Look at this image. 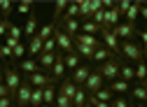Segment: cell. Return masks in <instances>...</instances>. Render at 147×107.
I'll return each instance as SVG.
<instances>
[{
    "instance_id": "24",
    "label": "cell",
    "mask_w": 147,
    "mask_h": 107,
    "mask_svg": "<svg viewBox=\"0 0 147 107\" xmlns=\"http://www.w3.org/2000/svg\"><path fill=\"white\" fill-rule=\"evenodd\" d=\"M80 16L84 21L94 19V12H91V0H80Z\"/></svg>"
},
{
    "instance_id": "13",
    "label": "cell",
    "mask_w": 147,
    "mask_h": 107,
    "mask_svg": "<svg viewBox=\"0 0 147 107\" xmlns=\"http://www.w3.org/2000/svg\"><path fill=\"white\" fill-rule=\"evenodd\" d=\"M63 75H65V61H63L61 53H56V63H54V68H51V79L54 82H61Z\"/></svg>"
},
{
    "instance_id": "46",
    "label": "cell",
    "mask_w": 147,
    "mask_h": 107,
    "mask_svg": "<svg viewBox=\"0 0 147 107\" xmlns=\"http://www.w3.org/2000/svg\"><path fill=\"white\" fill-rule=\"evenodd\" d=\"M9 21H0V37H3V35H5V37H7V35H9Z\"/></svg>"
},
{
    "instance_id": "6",
    "label": "cell",
    "mask_w": 147,
    "mask_h": 107,
    "mask_svg": "<svg viewBox=\"0 0 147 107\" xmlns=\"http://www.w3.org/2000/svg\"><path fill=\"white\" fill-rule=\"evenodd\" d=\"M30 98H33V86L28 82H24L19 86V91H16V96H14V105L16 107H28L30 105Z\"/></svg>"
},
{
    "instance_id": "30",
    "label": "cell",
    "mask_w": 147,
    "mask_h": 107,
    "mask_svg": "<svg viewBox=\"0 0 147 107\" xmlns=\"http://www.w3.org/2000/svg\"><path fill=\"white\" fill-rule=\"evenodd\" d=\"M30 107H45V96H42V88H35V86H33V98H30Z\"/></svg>"
},
{
    "instance_id": "42",
    "label": "cell",
    "mask_w": 147,
    "mask_h": 107,
    "mask_svg": "<svg viewBox=\"0 0 147 107\" xmlns=\"http://www.w3.org/2000/svg\"><path fill=\"white\" fill-rule=\"evenodd\" d=\"M9 35H12V37H16V40H21L24 28H21V26H16V23H12V26H9Z\"/></svg>"
},
{
    "instance_id": "43",
    "label": "cell",
    "mask_w": 147,
    "mask_h": 107,
    "mask_svg": "<svg viewBox=\"0 0 147 107\" xmlns=\"http://www.w3.org/2000/svg\"><path fill=\"white\" fill-rule=\"evenodd\" d=\"M110 105H112V107H131V102H128L124 96H119V98H115L112 102H110Z\"/></svg>"
},
{
    "instance_id": "9",
    "label": "cell",
    "mask_w": 147,
    "mask_h": 107,
    "mask_svg": "<svg viewBox=\"0 0 147 107\" xmlns=\"http://www.w3.org/2000/svg\"><path fill=\"white\" fill-rule=\"evenodd\" d=\"M28 84L30 86H35V88H45V86H49V84H56L47 72H35V75H30L28 77Z\"/></svg>"
},
{
    "instance_id": "55",
    "label": "cell",
    "mask_w": 147,
    "mask_h": 107,
    "mask_svg": "<svg viewBox=\"0 0 147 107\" xmlns=\"http://www.w3.org/2000/svg\"><path fill=\"white\" fill-rule=\"evenodd\" d=\"M84 107H96V105H91V102H86V105H84Z\"/></svg>"
},
{
    "instance_id": "41",
    "label": "cell",
    "mask_w": 147,
    "mask_h": 107,
    "mask_svg": "<svg viewBox=\"0 0 147 107\" xmlns=\"http://www.w3.org/2000/svg\"><path fill=\"white\" fill-rule=\"evenodd\" d=\"M0 58H14V49H9L7 44H0Z\"/></svg>"
},
{
    "instance_id": "34",
    "label": "cell",
    "mask_w": 147,
    "mask_h": 107,
    "mask_svg": "<svg viewBox=\"0 0 147 107\" xmlns=\"http://www.w3.org/2000/svg\"><path fill=\"white\" fill-rule=\"evenodd\" d=\"M136 79H138L140 84L147 79V63H145V61H140V63L136 65Z\"/></svg>"
},
{
    "instance_id": "56",
    "label": "cell",
    "mask_w": 147,
    "mask_h": 107,
    "mask_svg": "<svg viewBox=\"0 0 147 107\" xmlns=\"http://www.w3.org/2000/svg\"><path fill=\"white\" fill-rule=\"evenodd\" d=\"M0 70H5V68H3V58H0Z\"/></svg>"
},
{
    "instance_id": "3",
    "label": "cell",
    "mask_w": 147,
    "mask_h": 107,
    "mask_svg": "<svg viewBox=\"0 0 147 107\" xmlns=\"http://www.w3.org/2000/svg\"><path fill=\"white\" fill-rule=\"evenodd\" d=\"M16 65H9V68H5L3 72H5V84H7V88H9V93H12V98L16 96V91H19V86L24 84L21 82V77H19V72L14 70Z\"/></svg>"
},
{
    "instance_id": "26",
    "label": "cell",
    "mask_w": 147,
    "mask_h": 107,
    "mask_svg": "<svg viewBox=\"0 0 147 107\" xmlns=\"http://www.w3.org/2000/svg\"><path fill=\"white\" fill-rule=\"evenodd\" d=\"M140 7H142V3H133V5H131V9L124 14V16H126V23H133V26H136V19L140 16Z\"/></svg>"
},
{
    "instance_id": "33",
    "label": "cell",
    "mask_w": 147,
    "mask_h": 107,
    "mask_svg": "<svg viewBox=\"0 0 147 107\" xmlns=\"http://www.w3.org/2000/svg\"><path fill=\"white\" fill-rule=\"evenodd\" d=\"M77 16H80V3H68V9H65L63 19H77Z\"/></svg>"
},
{
    "instance_id": "7",
    "label": "cell",
    "mask_w": 147,
    "mask_h": 107,
    "mask_svg": "<svg viewBox=\"0 0 147 107\" xmlns=\"http://www.w3.org/2000/svg\"><path fill=\"white\" fill-rule=\"evenodd\" d=\"M103 88V75L98 72V68H94V72H91V77L86 79V84H84V91L89 93V96H94V93H98Z\"/></svg>"
},
{
    "instance_id": "20",
    "label": "cell",
    "mask_w": 147,
    "mask_h": 107,
    "mask_svg": "<svg viewBox=\"0 0 147 107\" xmlns=\"http://www.w3.org/2000/svg\"><path fill=\"white\" fill-rule=\"evenodd\" d=\"M42 49H45V42L38 37V35H35V37H30V42H28V53H30V56H40Z\"/></svg>"
},
{
    "instance_id": "27",
    "label": "cell",
    "mask_w": 147,
    "mask_h": 107,
    "mask_svg": "<svg viewBox=\"0 0 147 107\" xmlns=\"http://www.w3.org/2000/svg\"><path fill=\"white\" fill-rule=\"evenodd\" d=\"M112 58V51H110L107 47H100V49H96V53H94V63H105V61H110Z\"/></svg>"
},
{
    "instance_id": "17",
    "label": "cell",
    "mask_w": 147,
    "mask_h": 107,
    "mask_svg": "<svg viewBox=\"0 0 147 107\" xmlns=\"http://www.w3.org/2000/svg\"><path fill=\"white\" fill-rule=\"evenodd\" d=\"M77 84L75 82H72V79H63V84H61V88H59V93H63V96H68L70 100L72 98H75V93H77Z\"/></svg>"
},
{
    "instance_id": "14",
    "label": "cell",
    "mask_w": 147,
    "mask_h": 107,
    "mask_svg": "<svg viewBox=\"0 0 147 107\" xmlns=\"http://www.w3.org/2000/svg\"><path fill=\"white\" fill-rule=\"evenodd\" d=\"M40 70L42 72H51L54 63H56V53H40Z\"/></svg>"
},
{
    "instance_id": "52",
    "label": "cell",
    "mask_w": 147,
    "mask_h": 107,
    "mask_svg": "<svg viewBox=\"0 0 147 107\" xmlns=\"http://www.w3.org/2000/svg\"><path fill=\"white\" fill-rule=\"evenodd\" d=\"M140 35H142V42H145V44H142V47H147V28H145V30H142V33H140Z\"/></svg>"
},
{
    "instance_id": "39",
    "label": "cell",
    "mask_w": 147,
    "mask_h": 107,
    "mask_svg": "<svg viewBox=\"0 0 147 107\" xmlns=\"http://www.w3.org/2000/svg\"><path fill=\"white\" fill-rule=\"evenodd\" d=\"M42 53H56V40H54V37H49V40L45 42V49H42Z\"/></svg>"
},
{
    "instance_id": "58",
    "label": "cell",
    "mask_w": 147,
    "mask_h": 107,
    "mask_svg": "<svg viewBox=\"0 0 147 107\" xmlns=\"http://www.w3.org/2000/svg\"><path fill=\"white\" fill-rule=\"evenodd\" d=\"M142 86H145V88H147V79H145V82H142Z\"/></svg>"
},
{
    "instance_id": "16",
    "label": "cell",
    "mask_w": 147,
    "mask_h": 107,
    "mask_svg": "<svg viewBox=\"0 0 147 107\" xmlns=\"http://www.w3.org/2000/svg\"><path fill=\"white\" fill-rule=\"evenodd\" d=\"M38 16H35V14H30L28 16V21H26V26H24V35H28V40L30 37H35V35H38Z\"/></svg>"
},
{
    "instance_id": "36",
    "label": "cell",
    "mask_w": 147,
    "mask_h": 107,
    "mask_svg": "<svg viewBox=\"0 0 147 107\" xmlns=\"http://www.w3.org/2000/svg\"><path fill=\"white\" fill-rule=\"evenodd\" d=\"M14 5L9 3V0H0V14H3V21H7V16L12 14Z\"/></svg>"
},
{
    "instance_id": "45",
    "label": "cell",
    "mask_w": 147,
    "mask_h": 107,
    "mask_svg": "<svg viewBox=\"0 0 147 107\" xmlns=\"http://www.w3.org/2000/svg\"><path fill=\"white\" fill-rule=\"evenodd\" d=\"M131 5H133V3H128V0H121V3H117V9H119L121 14H126L128 9H131Z\"/></svg>"
},
{
    "instance_id": "48",
    "label": "cell",
    "mask_w": 147,
    "mask_h": 107,
    "mask_svg": "<svg viewBox=\"0 0 147 107\" xmlns=\"http://www.w3.org/2000/svg\"><path fill=\"white\" fill-rule=\"evenodd\" d=\"M0 98H12V93H9L7 84H0Z\"/></svg>"
},
{
    "instance_id": "15",
    "label": "cell",
    "mask_w": 147,
    "mask_h": 107,
    "mask_svg": "<svg viewBox=\"0 0 147 107\" xmlns=\"http://www.w3.org/2000/svg\"><path fill=\"white\" fill-rule=\"evenodd\" d=\"M16 68H21V70H24V72H26L28 77H30V75H35V72H42V70H40V63H38V61H33V58H26V61H21Z\"/></svg>"
},
{
    "instance_id": "1",
    "label": "cell",
    "mask_w": 147,
    "mask_h": 107,
    "mask_svg": "<svg viewBox=\"0 0 147 107\" xmlns=\"http://www.w3.org/2000/svg\"><path fill=\"white\" fill-rule=\"evenodd\" d=\"M112 33L117 35V40H121V42H136V35H138V28L133 26V23H119V26H115L112 28Z\"/></svg>"
},
{
    "instance_id": "31",
    "label": "cell",
    "mask_w": 147,
    "mask_h": 107,
    "mask_svg": "<svg viewBox=\"0 0 147 107\" xmlns=\"http://www.w3.org/2000/svg\"><path fill=\"white\" fill-rule=\"evenodd\" d=\"M112 96H115V93L110 91L107 86H103V88H100L98 93H94V98H96V100H100V102H112V100H115Z\"/></svg>"
},
{
    "instance_id": "11",
    "label": "cell",
    "mask_w": 147,
    "mask_h": 107,
    "mask_svg": "<svg viewBox=\"0 0 147 107\" xmlns=\"http://www.w3.org/2000/svg\"><path fill=\"white\" fill-rule=\"evenodd\" d=\"M72 42H75V44H86V47H91V49H100V47H103L98 37H94V35H86V33H77V37L72 40Z\"/></svg>"
},
{
    "instance_id": "59",
    "label": "cell",
    "mask_w": 147,
    "mask_h": 107,
    "mask_svg": "<svg viewBox=\"0 0 147 107\" xmlns=\"http://www.w3.org/2000/svg\"><path fill=\"white\" fill-rule=\"evenodd\" d=\"M131 107H136V105H131Z\"/></svg>"
},
{
    "instance_id": "12",
    "label": "cell",
    "mask_w": 147,
    "mask_h": 107,
    "mask_svg": "<svg viewBox=\"0 0 147 107\" xmlns=\"http://www.w3.org/2000/svg\"><path fill=\"white\" fill-rule=\"evenodd\" d=\"M59 26H61V28L70 35L72 40L77 37V33H80V28H82V23H80L77 19H61V23H59Z\"/></svg>"
},
{
    "instance_id": "5",
    "label": "cell",
    "mask_w": 147,
    "mask_h": 107,
    "mask_svg": "<svg viewBox=\"0 0 147 107\" xmlns=\"http://www.w3.org/2000/svg\"><path fill=\"white\" fill-rule=\"evenodd\" d=\"M98 72L103 75V79L115 82V79L119 77V61H117V58H110V61H105L103 65H98Z\"/></svg>"
},
{
    "instance_id": "51",
    "label": "cell",
    "mask_w": 147,
    "mask_h": 107,
    "mask_svg": "<svg viewBox=\"0 0 147 107\" xmlns=\"http://www.w3.org/2000/svg\"><path fill=\"white\" fill-rule=\"evenodd\" d=\"M140 16H142V19H147V3H142V7H140Z\"/></svg>"
},
{
    "instance_id": "21",
    "label": "cell",
    "mask_w": 147,
    "mask_h": 107,
    "mask_svg": "<svg viewBox=\"0 0 147 107\" xmlns=\"http://www.w3.org/2000/svg\"><path fill=\"white\" fill-rule=\"evenodd\" d=\"M119 75H121L124 82H131V79H136V68H131L128 63L119 61Z\"/></svg>"
},
{
    "instance_id": "35",
    "label": "cell",
    "mask_w": 147,
    "mask_h": 107,
    "mask_svg": "<svg viewBox=\"0 0 147 107\" xmlns=\"http://www.w3.org/2000/svg\"><path fill=\"white\" fill-rule=\"evenodd\" d=\"M65 68H72V70H77L82 63H80V56H77V53H65Z\"/></svg>"
},
{
    "instance_id": "37",
    "label": "cell",
    "mask_w": 147,
    "mask_h": 107,
    "mask_svg": "<svg viewBox=\"0 0 147 107\" xmlns=\"http://www.w3.org/2000/svg\"><path fill=\"white\" fill-rule=\"evenodd\" d=\"M30 9H33V3H30V0H24V3L16 5V12H19V14H28V16H30V14H33Z\"/></svg>"
},
{
    "instance_id": "40",
    "label": "cell",
    "mask_w": 147,
    "mask_h": 107,
    "mask_svg": "<svg viewBox=\"0 0 147 107\" xmlns=\"http://www.w3.org/2000/svg\"><path fill=\"white\" fill-rule=\"evenodd\" d=\"M105 14H107L105 9H100V12H96V14H94V19H91V21H94V23H98V26L103 28V26H105Z\"/></svg>"
},
{
    "instance_id": "53",
    "label": "cell",
    "mask_w": 147,
    "mask_h": 107,
    "mask_svg": "<svg viewBox=\"0 0 147 107\" xmlns=\"http://www.w3.org/2000/svg\"><path fill=\"white\" fill-rule=\"evenodd\" d=\"M142 58H145V63H147V47H142Z\"/></svg>"
},
{
    "instance_id": "54",
    "label": "cell",
    "mask_w": 147,
    "mask_h": 107,
    "mask_svg": "<svg viewBox=\"0 0 147 107\" xmlns=\"http://www.w3.org/2000/svg\"><path fill=\"white\" fill-rule=\"evenodd\" d=\"M0 84H5V72L0 70Z\"/></svg>"
},
{
    "instance_id": "25",
    "label": "cell",
    "mask_w": 147,
    "mask_h": 107,
    "mask_svg": "<svg viewBox=\"0 0 147 107\" xmlns=\"http://www.w3.org/2000/svg\"><path fill=\"white\" fill-rule=\"evenodd\" d=\"M75 53H77L80 58H89V61H94L96 49H91V47H86V44H75Z\"/></svg>"
},
{
    "instance_id": "28",
    "label": "cell",
    "mask_w": 147,
    "mask_h": 107,
    "mask_svg": "<svg viewBox=\"0 0 147 107\" xmlns=\"http://www.w3.org/2000/svg\"><path fill=\"white\" fill-rule=\"evenodd\" d=\"M80 33H86V35H94V37H96L98 33H103V28L98 23H94V21H84L82 28H80Z\"/></svg>"
},
{
    "instance_id": "57",
    "label": "cell",
    "mask_w": 147,
    "mask_h": 107,
    "mask_svg": "<svg viewBox=\"0 0 147 107\" xmlns=\"http://www.w3.org/2000/svg\"><path fill=\"white\" fill-rule=\"evenodd\" d=\"M136 107H147V105H142V102H140V105H136Z\"/></svg>"
},
{
    "instance_id": "29",
    "label": "cell",
    "mask_w": 147,
    "mask_h": 107,
    "mask_svg": "<svg viewBox=\"0 0 147 107\" xmlns=\"http://www.w3.org/2000/svg\"><path fill=\"white\" fill-rule=\"evenodd\" d=\"M86 100H89V93L84 91V86H80L77 93H75V98H72V107H84Z\"/></svg>"
},
{
    "instance_id": "18",
    "label": "cell",
    "mask_w": 147,
    "mask_h": 107,
    "mask_svg": "<svg viewBox=\"0 0 147 107\" xmlns=\"http://www.w3.org/2000/svg\"><path fill=\"white\" fill-rule=\"evenodd\" d=\"M56 84H49V86H45L42 88V96H45V107L47 105H56Z\"/></svg>"
},
{
    "instance_id": "44",
    "label": "cell",
    "mask_w": 147,
    "mask_h": 107,
    "mask_svg": "<svg viewBox=\"0 0 147 107\" xmlns=\"http://www.w3.org/2000/svg\"><path fill=\"white\" fill-rule=\"evenodd\" d=\"M5 44H7L9 49H16V47L21 44V40H16V37H12V35H7V37H5Z\"/></svg>"
},
{
    "instance_id": "10",
    "label": "cell",
    "mask_w": 147,
    "mask_h": 107,
    "mask_svg": "<svg viewBox=\"0 0 147 107\" xmlns=\"http://www.w3.org/2000/svg\"><path fill=\"white\" fill-rule=\"evenodd\" d=\"M103 35V42H105V47L112 51V53H121L119 49H121V44H119V40H117V35L112 33V30H103L100 33Z\"/></svg>"
},
{
    "instance_id": "19",
    "label": "cell",
    "mask_w": 147,
    "mask_h": 107,
    "mask_svg": "<svg viewBox=\"0 0 147 107\" xmlns=\"http://www.w3.org/2000/svg\"><path fill=\"white\" fill-rule=\"evenodd\" d=\"M54 33H56V23H54V21H49V23H45V26L38 30V37H40L42 42H47L49 37H54Z\"/></svg>"
},
{
    "instance_id": "4",
    "label": "cell",
    "mask_w": 147,
    "mask_h": 107,
    "mask_svg": "<svg viewBox=\"0 0 147 107\" xmlns=\"http://www.w3.org/2000/svg\"><path fill=\"white\" fill-rule=\"evenodd\" d=\"M121 56H126L128 61H136V63H140V61H145L142 58V47L138 44V42H121Z\"/></svg>"
},
{
    "instance_id": "49",
    "label": "cell",
    "mask_w": 147,
    "mask_h": 107,
    "mask_svg": "<svg viewBox=\"0 0 147 107\" xmlns=\"http://www.w3.org/2000/svg\"><path fill=\"white\" fill-rule=\"evenodd\" d=\"M14 105V98H0V107H12Z\"/></svg>"
},
{
    "instance_id": "61",
    "label": "cell",
    "mask_w": 147,
    "mask_h": 107,
    "mask_svg": "<svg viewBox=\"0 0 147 107\" xmlns=\"http://www.w3.org/2000/svg\"><path fill=\"white\" fill-rule=\"evenodd\" d=\"M0 21H3V19H0Z\"/></svg>"
},
{
    "instance_id": "32",
    "label": "cell",
    "mask_w": 147,
    "mask_h": 107,
    "mask_svg": "<svg viewBox=\"0 0 147 107\" xmlns=\"http://www.w3.org/2000/svg\"><path fill=\"white\" fill-rule=\"evenodd\" d=\"M63 9H68V3H65V0H59V3L54 5V19H51V21L56 23V26L61 23L59 19H61V12H63Z\"/></svg>"
},
{
    "instance_id": "22",
    "label": "cell",
    "mask_w": 147,
    "mask_h": 107,
    "mask_svg": "<svg viewBox=\"0 0 147 107\" xmlns=\"http://www.w3.org/2000/svg\"><path fill=\"white\" fill-rule=\"evenodd\" d=\"M110 91L112 93H126V91H131V84L124 82V79H115V82H110Z\"/></svg>"
},
{
    "instance_id": "38",
    "label": "cell",
    "mask_w": 147,
    "mask_h": 107,
    "mask_svg": "<svg viewBox=\"0 0 147 107\" xmlns=\"http://www.w3.org/2000/svg\"><path fill=\"white\" fill-rule=\"evenodd\" d=\"M56 107H72V100L63 93H56Z\"/></svg>"
},
{
    "instance_id": "47",
    "label": "cell",
    "mask_w": 147,
    "mask_h": 107,
    "mask_svg": "<svg viewBox=\"0 0 147 107\" xmlns=\"http://www.w3.org/2000/svg\"><path fill=\"white\" fill-rule=\"evenodd\" d=\"M26 51H28V49H26V47H24V42H21L19 47L14 49V58H24V53H26Z\"/></svg>"
},
{
    "instance_id": "8",
    "label": "cell",
    "mask_w": 147,
    "mask_h": 107,
    "mask_svg": "<svg viewBox=\"0 0 147 107\" xmlns=\"http://www.w3.org/2000/svg\"><path fill=\"white\" fill-rule=\"evenodd\" d=\"M91 72H94V65H89V63H82L77 70H72V82H75L77 86H84L86 84V79L91 77Z\"/></svg>"
},
{
    "instance_id": "23",
    "label": "cell",
    "mask_w": 147,
    "mask_h": 107,
    "mask_svg": "<svg viewBox=\"0 0 147 107\" xmlns=\"http://www.w3.org/2000/svg\"><path fill=\"white\" fill-rule=\"evenodd\" d=\"M131 96H133L138 102L147 105V88H145L142 84H138V86H131Z\"/></svg>"
},
{
    "instance_id": "50",
    "label": "cell",
    "mask_w": 147,
    "mask_h": 107,
    "mask_svg": "<svg viewBox=\"0 0 147 107\" xmlns=\"http://www.w3.org/2000/svg\"><path fill=\"white\" fill-rule=\"evenodd\" d=\"M117 3H112V0H103V9H112Z\"/></svg>"
},
{
    "instance_id": "60",
    "label": "cell",
    "mask_w": 147,
    "mask_h": 107,
    "mask_svg": "<svg viewBox=\"0 0 147 107\" xmlns=\"http://www.w3.org/2000/svg\"><path fill=\"white\" fill-rule=\"evenodd\" d=\"M0 44H3V42H0Z\"/></svg>"
},
{
    "instance_id": "2",
    "label": "cell",
    "mask_w": 147,
    "mask_h": 107,
    "mask_svg": "<svg viewBox=\"0 0 147 107\" xmlns=\"http://www.w3.org/2000/svg\"><path fill=\"white\" fill-rule=\"evenodd\" d=\"M54 40H56V47H59L61 51H65V53H75V42H72V37H70V35H68L61 26H56Z\"/></svg>"
}]
</instances>
